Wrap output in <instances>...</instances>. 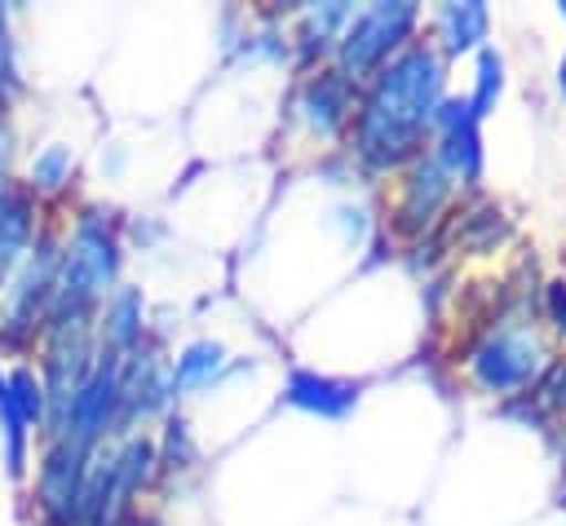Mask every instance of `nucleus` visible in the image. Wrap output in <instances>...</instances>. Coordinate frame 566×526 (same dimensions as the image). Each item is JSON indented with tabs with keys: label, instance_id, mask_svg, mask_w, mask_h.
Listing matches in <instances>:
<instances>
[{
	"label": "nucleus",
	"instance_id": "4",
	"mask_svg": "<svg viewBox=\"0 0 566 526\" xmlns=\"http://www.w3.org/2000/svg\"><path fill=\"white\" fill-rule=\"evenodd\" d=\"M544 367V345L531 327L522 323H500L491 327L473 349H469V376L486 389V393H509L522 389L539 376Z\"/></svg>",
	"mask_w": 566,
	"mask_h": 526
},
{
	"label": "nucleus",
	"instance_id": "22",
	"mask_svg": "<svg viewBox=\"0 0 566 526\" xmlns=\"http://www.w3.org/2000/svg\"><path fill=\"white\" fill-rule=\"evenodd\" d=\"M4 150H9V146H4V128H0V164H4Z\"/></svg>",
	"mask_w": 566,
	"mask_h": 526
},
{
	"label": "nucleus",
	"instance_id": "10",
	"mask_svg": "<svg viewBox=\"0 0 566 526\" xmlns=\"http://www.w3.org/2000/svg\"><path fill=\"white\" fill-rule=\"evenodd\" d=\"M433 22H438V35H442V49L447 53H464L478 40H486L491 13H486L482 0H464V4H442Z\"/></svg>",
	"mask_w": 566,
	"mask_h": 526
},
{
	"label": "nucleus",
	"instance_id": "20",
	"mask_svg": "<svg viewBox=\"0 0 566 526\" xmlns=\"http://www.w3.org/2000/svg\"><path fill=\"white\" fill-rule=\"evenodd\" d=\"M18 199H22V194H18V190H9V186L0 181V221H4V212H9V208H13Z\"/></svg>",
	"mask_w": 566,
	"mask_h": 526
},
{
	"label": "nucleus",
	"instance_id": "2",
	"mask_svg": "<svg viewBox=\"0 0 566 526\" xmlns=\"http://www.w3.org/2000/svg\"><path fill=\"white\" fill-rule=\"evenodd\" d=\"M115 274H119V243L97 212H84L75 221L71 243L57 256V287H53L49 318L53 314H88V305L97 296H106Z\"/></svg>",
	"mask_w": 566,
	"mask_h": 526
},
{
	"label": "nucleus",
	"instance_id": "13",
	"mask_svg": "<svg viewBox=\"0 0 566 526\" xmlns=\"http://www.w3.org/2000/svg\"><path fill=\"white\" fill-rule=\"evenodd\" d=\"M0 433H4V464L18 477L22 473V455H27V420H22L18 402H13L9 376H0Z\"/></svg>",
	"mask_w": 566,
	"mask_h": 526
},
{
	"label": "nucleus",
	"instance_id": "19",
	"mask_svg": "<svg viewBox=\"0 0 566 526\" xmlns=\"http://www.w3.org/2000/svg\"><path fill=\"white\" fill-rule=\"evenodd\" d=\"M9 80V27H4V9H0V84Z\"/></svg>",
	"mask_w": 566,
	"mask_h": 526
},
{
	"label": "nucleus",
	"instance_id": "6",
	"mask_svg": "<svg viewBox=\"0 0 566 526\" xmlns=\"http://www.w3.org/2000/svg\"><path fill=\"white\" fill-rule=\"evenodd\" d=\"M447 186H451V177H447V168L438 164V155H420V159L411 164L407 181H402L398 230H402V234H420V230L433 221V212L442 208Z\"/></svg>",
	"mask_w": 566,
	"mask_h": 526
},
{
	"label": "nucleus",
	"instance_id": "12",
	"mask_svg": "<svg viewBox=\"0 0 566 526\" xmlns=\"http://www.w3.org/2000/svg\"><path fill=\"white\" fill-rule=\"evenodd\" d=\"M27 239H31V203L18 199V203L4 212V221H0V287H4V278L18 270V261H22V252H27Z\"/></svg>",
	"mask_w": 566,
	"mask_h": 526
},
{
	"label": "nucleus",
	"instance_id": "18",
	"mask_svg": "<svg viewBox=\"0 0 566 526\" xmlns=\"http://www.w3.org/2000/svg\"><path fill=\"white\" fill-rule=\"evenodd\" d=\"M548 309H553V327L566 332V283H548Z\"/></svg>",
	"mask_w": 566,
	"mask_h": 526
},
{
	"label": "nucleus",
	"instance_id": "11",
	"mask_svg": "<svg viewBox=\"0 0 566 526\" xmlns=\"http://www.w3.org/2000/svg\"><path fill=\"white\" fill-rule=\"evenodd\" d=\"M226 367V349L217 340H190L172 367V389H199L212 385V376Z\"/></svg>",
	"mask_w": 566,
	"mask_h": 526
},
{
	"label": "nucleus",
	"instance_id": "16",
	"mask_svg": "<svg viewBox=\"0 0 566 526\" xmlns=\"http://www.w3.org/2000/svg\"><path fill=\"white\" fill-rule=\"evenodd\" d=\"M9 389H13V402L22 411L27 424H40L49 415V398H44V380L31 371V367H13L9 371Z\"/></svg>",
	"mask_w": 566,
	"mask_h": 526
},
{
	"label": "nucleus",
	"instance_id": "14",
	"mask_svg": "<svg viewBox=\"0 0 566 526\" xmlns=\"http://www.w3.org/2000/svg\"><path fill=\"white\" fill-rule=\"evenodd\" d=\"M500 93H504V57H500L495 49H482V53H478V84H473V97H469L473 115H478V119L491 115L495 102H500Z\"/></svg>",
	"mask_w": 566,
	"mask_h": 526
},
{
	"label": "nucleus",
	"instance_id": "15",
	"mask_svg": "<svg viewBox=\"0 0 566 526\" xmlns=\"http://www.w3.org/2000/svg\"><path fill=\"white\" fill-rule=\"evenodd\" d=\"M75 172V155L66 146H44L35 159H31V186L35 190H62Z\"/></svg>",
	"mask_w": 566,
	"mask_h": 526
},
{
	"label": "nucleus",
	"instance_id": "3",
	"mask_svg": "<svg viewBox=\"0 0 566 526\" xmlns=\"http://www.w3.org/2000/svg\"><path fill=\"white\" fill-rule=\"evenodd\" d=\"M416 27V4L411 0H380L367 4L363 13H354L336 40V71L345 80H363L371 75L380 62H389L394 49H402V40Z\"/></svg>",
	"mask_w": 566,
	"mask_h": 526
},
{
	"label": "nucleus",
	"instance_id": "8",
	"mask_svg": "<svg viewBox=\"0 0 566 526\" xmlns=\"http://www.w3.org/2000/svg\"><path fill=\"white\" fill-rule=\"evenodd\" d=\"M301 115L314 133H336L349 115V80L340 71H323L301 93Z\"/></svg>",
	"mask_w": 566,
	"mask_h": 526
},
{
	"label": "nucleus",
	"instance_id": "7",
	"mask_svg": "<svg viewBox=\"0 0 566 526\" xmlns=\"http://www.w3.org/2000/svg\"><path fill=\"white\" fill-rule=\"evenodd\" d=\"M283 398H287L292 407H301V411L323 415V420H340V415L354 411V402H358V385L336 380V376H318V371H310V367H296V371L287 376Z\"/></svg>",
	"mask_w": 566,
	"mask_h": 526
},
{
	"label": "nucleus",
	"instance_id": "21",
	"mask_svg": "<svg viewBox=\"0 0 566 526\" xmlns=\"http://www.w3.org/2000/svg\"><path fill=\"white\" fill-rule=\"evenodd\" d=\"M557 84H562V93H566V57H562V71H557Z\"/></svg>",
	"mask_w": 566,
	"mask_h": 526
},
{
	"label": "nucleus",
	"instance_id": "1",
	"mask_svg": "<svg viewBox=\"0 0 566 526\" xmlns=\"http://www.w3.org/2000/svg\"><path fill=\"white\" fill-rule=\"evenodd\" d=\"M442 80H447V66L438 49L407 44L402 53H394L376 71V84L358 106V119H354L358 159L371 168L402 164L442 106Z\"/></svg>",
	"mask_w": 566,
	"mask_h": 526
},
{
	"label": "nucleus",
	"instance_id": "9",
	"mask_svg": "<svg viewBox=\"0 0 566 526\" xmlns=\"http://www.w3.org/2000/svg\"><path fill=\"white\" fill-rule=\"evenodd\" d=\"M137 340H142V296L133 287H119L102 314V354L124 358L128 349H137Z\"/></svg>",
	"mask_w": 566,
	"mask_h": 526
},
{
	"label": "nucleus",
	"instance_id": "23",
	"mask_svg": "<svg viewBox=\"0 0 566 526\" xmlns=\"http://www.w3.org/2000/svg\"><path fill=\"white\" fill-rule=\"evenodd\" d=\"M562 18H566V4H562Z\"/></svg>",
	"mask_w": 566,
	"mask_h": 526
},
{
	"label": "nucleus",
	"instance_id": "5",
	"mask_svg": "<svg viewBox=\"0 0 566 526\" xmlns=\"http://www.w3.org/2000/svg\"><path fill=\"white\" fill-rule=\"evenodd\" d=\"M57 256L49 239H40L27 261L18 265L13 283L4 287V305H0V340L4 345H22L35 332V318H49L53 305V287H57Z\"/></svg>",
	"mask_w": 566,
	"mask_h": 526
},
{
	"label": "nucleus",
	"instance_id": "17",
	"mask_svg": "<svg viewBox=\"0 0 566 526\" xmlns=\"http://www.w3.org/2000/svg\"><path fill=\"white\" fill-rule=\"evenodd\" d=\"M539 398H544L548 407H566V362H557V367L548 371V380L539 385Z\"/></svg>",
	"mask_w": 566,
	"mask_h": 526
}]
</instances>
